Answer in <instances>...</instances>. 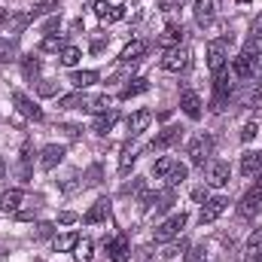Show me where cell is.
I'll list each match as a JSON object with an SVG mask.
<instances>
[{
  "instance_id": "cell-12",
  "label": "cell",
  "mask_w": 262,
  "mask_h": 262,
  "mask_svg": "<svg viewBox=\"0 0 262 262\" xmlns=\"http://www.w3.org/2000/svg\"><path fill=\"white\" fill-rule=\"evenodd\" d=\"M180 110H183L192 122L201 119V98H198L192 89H183V95H180Z\"/></svg>"
},
{
  "instance_id": "cell-13",
  "label": "cell",
  "mask_w": 262,
  "mask_h": 262,
  "mask_svg": "<svg viewBox=\"0 0 262 262\" xmlns=\"http://www.w3.org/2000/svg\"><path fill=\"white\" fill-rule=\"evenodd\" d=\"M92 98H95V95H85V92L61 95V98H58V107H64V110H92Z\"/></svg>"
},
{
  "instance_id": "cell-39",
  "label": "cell",
  "mask_w": 262,
  "mask_h": 262,
  "mask_svg": "<svg viewBox=\"0 0 262 262\" xmlns=\"http://www.w3.org/2000/svg\"><path fill=\"white\" fill-rule=\"evenodd\" d=\"M110 9H113V6H110L107 0H95V3H92V12H95V15H98L101 21L107 18V12H110Z\"/></svg>"
},
{
  "instance_id": "cell-8",
  "label": "cell",
  "mask_w": 262,
  "mask_h": 262,
  "mask_svg": "<svg viewBox=\"0 0 262 262\" xmlns=\"http://www.w3.org/2000/svg\"><path fill=\"white\" fill-rule=\"evenodd\" d=\"M12 104L18 107V113L25 116V119H34V122H43V110L25 95V92H12Z\"/></svg>"
},
{
  "instance_id": "cell-50",
  "label": "cell",
  "mask_w": 262,
  "mask_h": 262,
  "mask_svg": "<svg viewBox=\"0 0 262 262\" xmlns=\"http://www.w3.org/2000/svg\"><path fill=\"white\" fill-rule=\"evenodd\" d=\"M58 223H64V226H70V223H76V213H70V210H64V213H58Z\"/></svg>"
},
{
  "instance_id": "cell-40",
  "label": "cell",
  "mask_w": 262,
  "mask_h": 262,
  "mask_svg": "<svg viewBox=\"0 0 262 262\" xmlns=\"http://www.w3.org/2000/svg\"><path fill=\"white\" fill-rule=\"evenodd\" d=\"M12 216H15L18 223H28V220H34V216H37V204H34V207H18Z\"/></svg>"
},
{
  "instance_id": "cell-57",
  "label": "cell",
  "mask_w": 262,
  "mask_h": 262,
  "mask_svg": "<svg viewBox=\"0 0 262 262\" xmlns=\"http://www.w3.org/2000/svg\"><path fill=\"white\" fill-rule=\"evenodd\" d=\"M241 3H247V0H241Z\"/></svg>"
},
{
  "instance_id": "cell-29",
  "label": "cell",
  "mask_w": 262,
  "mask_h": 262,
  "mask_svg": "<svg viewBox=\"0 0 262 262\" xmlns=\"http://www.w3.org/2000/svg\"><path fill=\"white\" fill-rule=\"evenodd\" d=\"M137 152H140V149H137V146H122V156H119V171H122V174H128L131 171V165H134V162H137Z\"/></svg>"
},
{
  "instance_id": "cell-18",
  "label": "cell",
  "mask_w": 262,
  "mask_h": 262,
  "mask_svg": "<svg viewBox=\"0 0 262 262\" xmlns=\"http://www.w3.org/2000/svg\"><path fill=\"white\" fill-rule=\"evenodd\" d=\"M107 216H110V201H107V198H98V201L85 210V216H82V220L92 226V223H104Z\"/></svg>"
},
{
  "instance_id": "cell-14",
  "label": "cell",
  "mask_w": 262,
  "mask_h": 262,
  "mask_svg": "<svg viewBox=\"0 0 262 262\" xmlns=\"http://www.w3.org/2000/svg\"><path fill=\"white\" fill-rule=\"evenodd\" d=\"M119 122V110L113 107V110H107V113H98L95 116V122H92V131L95 134H101V137H107L110 131H113V125Z\"/></svg>"
},
{
  "instance_id": "cell-49",
  "label": "cell",
  "mask_w": 262,
  "mask_h": 262,
  "mask_svg": "<svg viewBox=\"0 0 262 262\" xmlns=\"http://www.w3.org/2000/svg\"><path fill=\"white\" fill-rule=\"evenodd\" d=\"M143 186H146L143 180H134V183H131V186H125L122 192H134V195H137V192H143Z\"/></svg>"
},
{
  "instance_id": "cell-51",
  "label": "cell",
  "mask_w": 262,
  "mask_h": 262,
  "mask_svg": "<svg viewBox=\"0 0 262 262\" xmlns=\"http://www.w3.org/2000/svg\"><path fill=\"white\" fill-rule=\"evenodd\" d=\"M89 183H92V186L101 183V168H92V171H89Z\"/></svg>"
},
{
  "instance_id": "cell-47",
  "label": "cell",
  "mask_w": 262,
  "mask_h": 262,
  "mask_svg": "<svg viewBox=\"0 0 262 262\" xmlns=\"http://www.w3.org/2000/svg\"><path fill=\"white\" fill-rule=\"evenodd\" d=\"M192 198H195L198 204H204V201L210 198V195H207V186H195V189H192Z\"/></svg>"
},
{
  "instance_id": "cell-37",
  "label": "cell",
  "mask_w": 262,
  "mask_h": 262,
  "mask_svg": "<svg viewBox=\"0 0 262 262\" xmlns=\"http://www.w3.org/2000/svg\"><path fill=\"white\" fill-rule=\"evenodd\" d=\"M37 95L40 98H55L58 95V82H40L37 85Z\"/></svg>"
},
{
  "instance_id": "cell-15",
  "label": "cell",
  "mask_w": 262,
  "mask_h": 262,
  "mask_svg": "<svg viewBox=\"0 0 262 262\" xmlns=\"http://www.w3.org/2000/svg\"><path fill=\"white\" fill-rule=\"evenodd\" d=\"M183 140V128H165L162 134H156V140L149 143V149H168V146H174V143H180Z\"/></svg>"
},
{
  "instance_id": "cell-46",
  "label": "cell",
  "mask_w": 262,
  "mask_h": 262,
  "mask_svg": "<svg viewBox=\"0 0 262 262\" xmlns=\"http://www.w3.org/2000/svg\"><path fill=\"white\" fill-rule=\"evenodd\" d=\"M250 37H253V40H259V37H262V12L256 15V18H253V28H250Z\"/></svg>"
},
{
  "instance_id": "cell-5",
  "label": "cell",
  "mask_w": 262,
  "mask_h": 262,
  "mask_svg": "<svg viewBox=\"0 0 262 262\" xmlns=\"http://www.w3.org/2000/svg\"><path fill=\"white\" fill-rule=\"evenodd\" d=\"M207 186H213V189H223V186H229V177H232V168H229V162H220V159H213V162H207Z\"/></svg>"
},
{
  "instance_id": "cell-54",
  "label": "cell",
  "mask_w": 262,
  "mask_h": 262,
  "mask_svg": "<svg viewBox=\"0 0 262 262\" xmlns=\"http://www.w3.org/2000/svg\"><path fill=\"white\" fill-rule=\"evenodd\" d=\"M3 174H6V165H3V159H0V180H3Z\"/></svg>"
},
{
  "instance_id": "cell-34",
  "label": "cell",
  "mask_w": 262,
  "mask_h": 262,
  "mask_svg": "<svg viewBox=\"0 0 262 262\" xmlns=\"http://www.w3.org/2000/svg\"><path fill=\"white\" fill-rule=\"evenodd\" d=\"M15 61V43L9 37H0V64H9Z\"/></svg>"
},
{
  "instance_id": "cell-11",
  "label": "cell",
  "mask_w": 262,
  "mask_h": 262,
  "mask_svg": "<svg viewBox=\"0 0 262 262\" xmlns=\"http://www.w3.org/2000/svg\"><path fill=\"white\" fill-rule=\"evenodd\" d=\"M61 159H64V146H61V143H49V146H43V152H40V168H43V171H52V168L61 165Z\"/></svg>"
},
{
  "instance_id": "cell-28",
  "label": "cell",
  "mask_w": 262,
  "mask_h": 262,
  "mask_svg": "<svg viewBox=\"0 0 262 262\" xmlns=\"http://www.w3.org/2000/svg\"><path fill=\"white\" fill-rule=\"evenodd\" d=\"M64 46H67V43H64V37H61V34H46V37L40 40V49H43V52H61Z\"/></svg>"
},
{
  "instance_id": "cell-36",
  "label": "cell",
  "mask_w": 262,
  "mask_h": 262,
  "mask_svg": "<svg viewBox=\"0 0 262 262\" xmlns=\"http://www.w3.org/2000/svg\"><path fill=\"white\" fill-rule=\"evenodd\" d=\"M186 177H189V168H186V165H180V162H177V165H174V171H171V174H168V183H171V186H180V183H183V180H186Z\"/></svg>"
},
{
  "instance_id": "cell-7",
  "label": "cell",
  "mask_w": 262,
  "mask_h": 262,
  "mask_svg": "<svg viewBox=\"0 0 262 262\" xmlns=\"http://www.w3.org/2000/svg\"><path fill=\"white\" fill-rule=\"evenodd\" d=\"M226 40H210L207 43V67L213 70V73H220L223 67H226V58H229V52H226Z\"/></svg>"
},
{
  "instance_id": "cell-42",
  "label": "cell",
  "mask_w": 262,
  "mask_h": 262,
  "mask_svg": "<svg viewBox=\"0 0 262 262\" xmlns=\"http://www.w3.org/2000/svg\"><path fill=\"white\" fill-rule=\"evenodd\" d=\"M159 198H162V192H143V195H140V207H143V210H152V204H156Z\"/></svg>"
},
{
  "instance_id": "cell-56",
  "label": "cell",
  "mask_w": 262,
  "mask_h": 262,
  "mask_svg": "<svg viewBox=\"0 0 262 262\" xmlns=\"http://www.w3.org/2000/svg\"><path fill=\"white\" fill-rule=\"evenodd\" d=\"M256 180H259V186H262V171H259V174H256Z\"/></svg>"
},
{
  "instance_id": "cell-32",
  "label": "cell",
  "mask_w": 262,
  "mask_h": 262,
  "mask_svg": "<svg viewBox=\"0 0 262 262\" xmlns=\"http://www.w3.org/2000/svg\"><path fill=\"white\" fill-rule=\"evenodd\" d=\"M76 244H79V235H73V232H70V235H58V238L52 241V247H55L58 253H67V250H73Z\"/></svg>"
},
{
  "instance_id": "cell-22",
  "label": "cell",
  "mask_w": 262,
  "mask_h": 262,
  "mask_svg": "<svg viewBox=\"0 0 262 262\" xmlns=\"http://www.w3.org/2000/svg\"><path fill=\"white\" fill-rule=\"evenodd\" d=\"M262 171V156L259 152H244L241 156V174L244 177H256Z\"/></svg>"
},
{
  "instance_id": "cell-55",
  "label": "cell",
  "mask_w": 262,
  "mask_h": 262,
  "mask_svg": "<svg viewBox=\"0 0 262 262\" xmlns=\"http://www.w3.org/2000/svg\"><path fill=\"white\" fill-rule=\"evenodd\" d=\"M250 262H262V253H259V250H256V256H253Z\"/></svg>"
},
{
  "instance_id": "cell-41",
  "label": "cell",
  "mask_w": 262,
  "mask_h": 262,
  "mask_svg": "<svg viewBox=\"0 0 262 262\" xmlns=\"http://www.w3.org/2000/svg\"><path fill=\"white\" fill-rule=\"evenodd\" d=\"M256 134H259V125H256V122H244V128H241V140H244V143H250Z\"/></svg>"
},
{
  "instance_id": "cell-43",
  "label": "cell",
  "mask_w": 262,
  "mask_h": 262,
  "mask_svg": "<svg viewBox=\"0 0 262 262\" xmlns=\"http://www.w3.org/2000/svg\"><path fill=\"white\" fill-rule=\"evenodd\" d=\"M250 79H262V52L253 55V64H250Z\"/></svg>"
},
{
  "instance_id": "cell-35",
  "label": "cell",
  "mask_w": 262,
  "mask_h": 262,
  "mask_svg": "<svg viewBox=\"0 0 262 262\" xmlns=\"http://www.w3.org/2000/svg\"><path fill=\"white\" fill-rule=\"evenodd\" d=\"M55 9H58V0H40V3H34V6H31V15H34V18H40V15L55 12Z\"/></svg>"
},
{
  "instance_id": "cell-30",
  "label": "cell",
  "mask_w": 262,
  "mask_h": 262,
  "mask_svg": "<svg viewBox=\"0 0 262 262\" xmlns=\"http://www.w3.org/2000/svg\"><path fill=\"white\" fill-rule=\"evenodd\" d=\"M79 58H82V52H79L76 46H64V49L58 52V61H61L64 67H76L79 64Z\"/></svg>"
},
{
  "instance_id": "cell-27",
  "label": "cell",
  "mask_w": 262,
  "mask_h": 262,
  "mask_svg": "<svg viewBox=\"0 0 262 262\" xmlns=\"http://www.w3.org/2000/svg\"><path fill=\"white\" fill-rule=\"evenodd\" d=\"M174 165H177V159H174V156H162V159H156L152 174H156L159 180H168V174L174 171Z\"/></svg>"
},
{
  "instance_id": "cell-52",
  "label": "cell",
  "mask_w": 262,
  "mask_h": 262,
  "mask_svg": "<svg viewBox=\"0 0 262 262\" xmlns=\"http://www.w3.org/2000/svg\"><path fill=\"white\" fill-rule=\"evenodd\" d=\"M61 131H64L67 137H79V131L82 128H76V125H61Z\"/></svg>"
},
{
  "instance_id": "cell-19",
  "label": "cell",
  "mask_w": 262,
  "mask_h": 262,
  "mask_svg": "<svg viewBox=\"0 0 262 262\" xmlns=\"http://www.w3.org/2000/svg\"><path fill=\"white\" fill-rule=\"evenodd\" d=\"M21 204H25V192H21V189H6V192L0 195V210H3V213H15Z\"/></svg>"
},
{
  "instance_id": "cell-38",
  "label": "cell",
  "mask_w": 262,
  "mask_h": 262,
  "mask_svg": "<svg viewBox=\"0 0 262 262\" xmlns=\"http://www.w3.org/2000/svg\"><path fill=\"white\" fill-rule=\"evenodd\" d=\"M262 247V226H256L250 235H247V250H259Z\"/></svg>"
},
{
  "instance_id": "cell-1",
  "label": "cell",
  "mask_w": 262,
  "mask_h": 262,
  "mask_svg": "<svg viewBox=\"0 0 262 262\" xmlns=\"http://www.w3.org/2000/svg\"><path fill=\"white\" fill-rule=\"evenodd\" d=\"M186 223H189V216L180 210V213H174V216H168L156 232H152V238H156V244H168V241H174V238H180V232L186 229Z\"/></svg>"
},
{
  "instance_id": "cell-26",
  "label": "cell",
  "mask_w": 262,
  "mask_h": 262,
  "mask_svg": "<svg viewBox=\"0 0 262 262\" xmlns=\"http://www.w3.org/2000/svg\"><path fill=\"white\" fill-rule=\"evenodd\" d=\"M21 73H25V79H37L40 73H43V61L31 52V55H25L21 58Z\"/></svg>"
},
{
  "instance_id": "cell-24",
  "label": "cell",
  "mask_w": 262,
  "mask_h": 262,
  "mask_svg": "<svg viewBox=\"0 0 262 262\" xmlns=\"http://www.w3.org/2000/svg\"><path fill=\"white\" fill-rule=\"evenodd\" d=\"M143 52H146V43H140V40H131L128 46L122 49L119 61H122V64H134V61H140V58H143Z\"/></svg>"
},
{
  "instance_id": "cell-9",
  "label": "cell",
  "mask_w": 262,
  "mask_h": 262,
  "mask_svg": "<svg viewBox=\"0 0 262 262\" xmlns=\"http://www.w3.org/2000/svg\"><path fill=\"white\" fill-rule=\"evenodd\" d=\"M256 52H259V49H256V40L250 37V43L244 46V52H241V55L235 58V64H232L241 79H250V64H253V55H256Z\"/></svg>"
},
{
  "instance_id": "cell-23",
  "label": "cell",
  "mask_w": 262,
  "mask_h": 262,
  "mask_svg": "<svg viewBox=\"0 0 262 262\" xmlns=\"http://www.w3.org/2000/svg\"><path fill=\"white\" fill-rule=\"evenodd\" d=\"M95 82H98V70H73L70 73V85H76V92H82Z\"/></svg>"
},
{
  "instance_id": "cell-20",
  "label": "cell",
  "mask_w": 262,
  "mask_h": 262,
  "mask_svg": "<svg viewBox=\"0 0 262 262\" xmlns=\"http://www.w3.org/2000/svg\"><path fill=\"white\" fill-rule=\"evenodd\" d=\"M186 253H189V241H186V238H180V241L174 238V244H168L162 256H165V262H183Z\"/></svg>"
},
{
  "instance_id": "cell-53",
  "label": "cell",
  "mask_w": 262,
  "mask_h": 262,
  "mask_svg": "<svg viewBox=\"0 0 262 262\" xmlns=\"http://www.w3.org/2000/svg\"><path fill=\"white\" fill-rule=\"evenodd\" d=\"M55 28H58V18H49V21H46V28H43V31H46V34H49V31H55Z\"/></svg>"
},
{
  "instance_id": "cell-17",
  "label": "cell",
  "mask_w": 262,
  "mask_h": 262,
  "mask_svg": "<svg viewBox=\"0 0 262 262\" xmlns=\"http://www.w3.org/2000/svg\"><path fill=\"white\" fill-rule=\"evenodd\" d=\"M183 43V28L180 25H168L162 34H159V46L162 49H174V46H180Z\"/></svg>"
},
{
  "instance_id": "cell-16",
  "label": "cell",
  "mask_w": 262,
  "mask_h": 262,
  "mask_svg": "<svg viewBox=\"0 0 262 262\" xmlns=\"http://www.w3.org/2000/svg\"><path fill=\"white\" fill-rule=\"evenodd\" d=\"M104 247H107V259H113V262H122L125 256H128V238H125V235L110 238Z\"/></svg>"
},
{
  "instance_id": "cell-44",
  "label": "cell",
  "mask_w": 262,
  "mask_h": 262,
  "mask_svg": "<svg viewBox=\"0 0 262 262\" xmlns=\"http://www.w3.org/2000/svg\"><path fill=\"white\" fill-rule=\"evenodd\" d=\"M125 15V6H113L110 12H107V18H104V25H113V21H119Z\"/></svg>"
},
{
  "instance_id": "cell-45",
  "label": "cell",
  "mask_w": 262,
  "mask_h": 262,
  "mask_svg": "<svg viewBox=\"0 0 262 262\" xmlns=\"http://www.w3.org/2000/svg\"><path fill=\"white\" fill-rule=\"evenodd\" d=\"M55 235V226L52 223H40L37 226V238H52Z\"/></svg>"
},
{
  "instance_id": "cell-33",
  "label": "cell",
  "mask_w": 262,
  "mask_h": 262,
  "mask_svg": "<svg viewBox=\"0 0 262 262\" xmlns=\"http://www.w3.org/2000/svg\"><path fill=\"white\" fill-rule=\"evenodd\" d=\"M73 250H76V253H73V259L76 262H92V250H95V247H92L89 238H79V244H76Z\"/></svg>"
},
{
  "instance_id": "cell-10",
  "label": "cell",
  "mask_w": 262,
  "mask_h": 262,
  "mask_svg": "<svg viewBox=\"0 0 262 262\" xmlns=\"http://www.w3.org/2000/svg\"><path fill=\"white\" fill-rule=\"evenodd\" d=\"M238 210H241V216H256L262 210V186L247 189L244 198H241V204H238Z\"/></svg>"
},
{
  "instance_id": "cell-31",
  "label": "cell",
  "mask_w": 262,
  "mask_h": 262,
  "mask_svg": "<svg viewBox=\"0 0 262 262\" xmlns=\"http://www.w3.org/2000/svg\"><path fill=\"white\" fill-rule=\"evenodd\" d=\"M143 92H149V82L143 76H137V79H131L128 85L122 89V98H134V95H143Z\"/></svg>"
},
{
  "instance_id": "cell-48",
  "label": "cell",
  "mask_w": 262,
  "mask_h": 262,
  "mask_svg": "<svg viewBox=\"0 0 262 262\" xmlns=\"http://www.w3.org/2000/svg\"><path fill=\"white\" fill-rule=\"evenodd\" d=\"M183 3H186V0H159V6H162V9H168V12H171V9H180Z\"/></svg>"
},
{
  "instance_id": "cell-25",
  "label": "cell",
  "mask_w": 262,
  "mask_h": 262,
  "mask_svg": "<svg viewBox=\"0 0 262 262\" xmlns=\"http://www.w3.org/2000/svg\"><path fill=\"white\" fill-rule=\"evenodd\" d=\"M213 12H216V3L213 0H195V21L201 28L213 21Z\"/></svg>"
},
{
  "instance_id": "cell-3",
  "label": "cell",
  "mask_w": 262,
  "mask_h": 262,
  "mask_svg": "<svg viewBox=\"0 0 262 262\" xmlns=\"http://www.w3.org/2000/svg\"><path fill=\"white\" fill-rule=\"evenodd\" d=\"M189 61H192L189 49L174 46V49H165V55H162V70H168V73H180V70L189 67Z\"/></svg>"
},
{
  "instance_id": "cell-6",
  "label": "cell",
  "mask_w": 262,
  "mask_h": 262,
  "mask_svg": "<svg viewBox=\"0 0 262 262\" xmlns=\"http://www.w3.org/2000/svg\"><path fill=\"white\" fill-rule=\"evenodd\" d=\"M229 207V198L226 195H213L207 198L204 204H201V213H198V220H201V226H207V223H216L220 216H223V210Z\"/></svg>"
},
{
  "instance_id": "cell-2",
  "label": "cell",
  "mask_w": 262,
  "mask_h": 262,
  "mask_svg": "<svg viewBox=\"0 0 262 262\" xmlns=\"http://www.w3.org/2000/svg\"><path fill=\"white\" fill-rule=\"evenodd\" d=\"M210 156H213V137H210V134L192 137V143H189V162H192L195 168H204V165L210 162Z\"/></svg>"
},
{
  "instance_id": "cell-4",
  "label": "cell",
  "mask_w": 262,
  "mask_h": 262,
  "mask_svg": "<svg viewBox=\"0 0 262 262\" xmlns=\"http://www.w3.org/2000/svg\"><path fill=\"white\" fill-rule=\"evenodd\" d=\"M229 95H232V85H229V70L223 67L216 73V82H213V110L223 113L229 107Z\"/></svg>"
},
{
  "instance_id": "cell-21",
  "label": "cell",
  "mask_w": 262,
  "mask_h": 262,
  "mask_svg": "<svg viewBox=\"0 0 262 262\" xmlns=\"http://www.w3.org/2000/svg\"><path fill=\"white\" fill-rule=\"evenodd\" d=\"M149 122H152V110H134L128 116V131L131 134H140V131L149 128Z\"/></svg>"
}]
</instances>
